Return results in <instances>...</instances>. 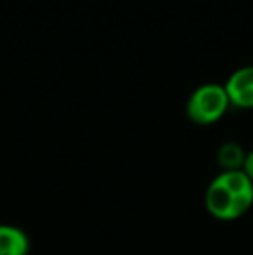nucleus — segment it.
<instances>
[{"instance_id":"f257e3e1","label":"nucleus","mask_w":253,"mask_h":255,"mask_svg":"<svg viewBox=\"0 0 253 255\" xmlns=\"http://www.w3.org/2000/svg\"><path fill=\"white\" fill-rule=\"evenodd\" d=\"M253 207V182L243 170H222L205 191V208L213 219L231 222Z\"/></svg>"},{"instance_id":"f03ea898","label":"nucleus","mask_w":253,"mask_h":255,"mask_svg":"<svg viewBox=\"0 0 253 255\" xmlns=\"http://www.w3.org/2000/svg\"><path fill=\"white\" fill-rule=\"evenodd\" d=\"M231 101L226 87L220 84L199 85L191 94L186 111L191 122L198 125H212L219 122L229 110Z\"/></svg>"},{"instance_id":"7ed1b4c3","label":"nucleus","mask_w":253,"mask_h":255,"mask_svg":"<svg viewBox=\"0 0 253 255\" xmlns=\"http://www.w3.org/2000/svg\"><path fill=\"white\" fill-rule=\"evenodd\" d=\"M224 87L233 106L243 110L253 108V66H243L236 70Z\"/></svg>"},{"instance_id":"20e7f679","label":"nucleus","mask_w":253,"mask_h":255,"mask_svg":"<svg viewBox=\"0 0 253 255\" xmlns=\"http://www.w3.org/2000/svg\"><path fill=\"white\" fill-rule=\"evenodd\" d=\"M30 249L26 231L12 224H0V255H28Z\"/></svg>"},{"instance_id":"39448f33","label":"nucleus","mask_w":253,"mask_h":255,"mask_svg":"<svg viewBox=\"0 0 253 255\" xmlns=\"http://www.w3.org/2000/svg\"><path fill=\"white\" fill-rule=\"evenodd\" d=\"M245 156H247V153L236 142H226L220 146L219 153H217V160H219L222 170H241Z\"/></svg>"},{"instance_id":"423d86ee","label":"nucleus","mask_w":253,"mask_h":255,"mask_svg":"<svg viewBox=\"0 0 253 255\" xmlns=\"http://www.w3.org/2000/svg\"><path fill=\"white\" fill-rule=\"evenodd\" d=\"M241 170L245 172V175H247L248 179L253 182V149L250 153H247V156H245V161H243V167H241Z\"/></svg>"}]
</instances>
